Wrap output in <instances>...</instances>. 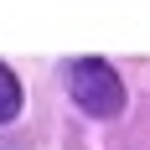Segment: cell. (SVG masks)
<instances>
[{"label": "cell", "mask_w": 150, "mask_h": 150, "mask_svg": "<svg viewBox=\"0 0 150 150\" xmlns=\"http://www.w3.org/2000/svg\"><path fill=\"white\" fill-rule=\"evenodd\" d=\"M16 114H21V83H16V73L0 62V124H11Z\"/></svg>", "instance_id": "cell-2"}, {"label": "cell", "mask_w": 150, "mask_h": 150, "mask_svg": "<svg viewBox=\"0 0 150 150\" xmlns=\"http://www.w3.org/2000/svg\"><path fill=\"white\" fill-rule=\"evenodd\" d=\"M67 93H73L78 104H83V114H93V119H114L124 109V83H119V73L104 57H73L67 62Z\"/></svg>", "instance_id": "cell-1"}]
</instances>
